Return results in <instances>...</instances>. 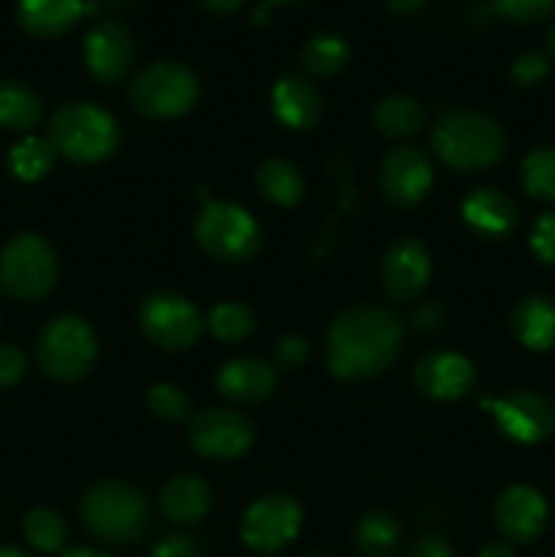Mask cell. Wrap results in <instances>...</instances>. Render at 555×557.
Segmentation results:
<instances>
[{"instance_id": "7402d4cb", "label": "cell", "mask_w": 555, "mask_h": 557, "mask_svg": "<svg viewBox=\"0 0 555 557\" xmlns=\"http://www.w3.org/2000/svg\"><path fill=\"white\" fill-rule=\"evenodd\" d=\"M511 332L531 351L555 348V299L544 294L520 299L511 310Z\"/></svg>"}, {"instance_id": "e575fe53", "label": "cell", "mask_w": 555, "mask_h": 557, "mask_svg": "<svg viewBox=\"0 0 555 557\" xmlns=\"http://www.w3.org/2000/svg\"><path fill=\"white\" fill-rule=\"evenodd\" d=\"M493 9L511 22H539L553 14L555 0H493Z\"/></svg>"}, {"instance_id": "ac0fdd59", "label": "cell", "mask_w": 555, "mask_h": 557, "mask_svg": "<svg viewBox=\"0 0 555 557\" xmlns=\"http://www.w3.org/2000/svg\"><path fill=\"white\" fill-rule=\"evenodd\" d=\"M278 373L270 362L256 357L229 359L215 375V386L226 400L234 403H259L275 392Z\"/></svg>"}, {"instance_id": "8992f818", "label": "cell", "mask_w": 555, "mask_h": 557, "mask_svg": "<svg viewBox=\"0 0 555 557\" xmlns=\"http://www.w3.org/2000/svg\"><path fill=\"white\" fill-rule=\"evenodd\" d=\"M131 103L145 117H180L199 98V79L183 63L156 60L134 74L128 85Z\"/></svg>"}, {"instance_id": "f546056e", "label": "cell", "mask_w": 555, "mask_h": 557, "mask_svg": "<svg viewBox=\"0 0 555 557\" xmlns=\"http://www.w3.org/2000/svg\"><path fill=\"white\" fill-rule=\"evenodd\" d=\"M348 44L337 36H316L299 52V65L313 76H335L346 69Z\"/></svg>"}, {"instance_id": "d6986e66", "label": "cell", "mask_w": 555, "mask_h": 557, "mask_svg": "<svg viewBox=\"0 0 555 557\" xmlns=\"http://www.w3.org/2000/svg\"><path fill=\"white\" fill-rule=\"evenodd\" d=\"M321 92L299 74H286L272 87V112L288 131H310L321 120Z\"/></svg>"}, {"instance_id": "74e56055", "label": "cell", "mask_w": 555, "mask_h": 557, "mask_svg": "<svg viewBox=\"0 0 555 557\" xmlns=\"http://www.w3.org/2000/svg\"><path fill=\"white\" fill-rule=\"evenodd\" d=\"M27 373V357L22 348L11 346V343H0V389H9L22 381Z\"/></svg>"}, {"instance_id": "603a6c76", "label": "cell", "mask_w": 555, "mask_h": 557, "mask_svg": "<svg viewBox=\"0 0 555 557\" xmlns=\"http://www.w3.org/2000/svg\"><path fill=\"white\" fill-rule=\"evenodd\" d=\"M212 506V490L199 476H177L161 490V511L174 525L205 520Z\"/></svg>"}, {"instance_id": "60d3db41", "label": "cell", "mask_w": 555, "mask_h": 557, "mask_svg": "<svg viewBox=\"0 0 555 557\" xmlns=\"http://www.w3.org/2000/svg\"><path fill=\"white\" fill-rule=\"evenodd\" d=\"M408 557H457L455 549L439 536H422L417 544L411 547Z\"/></svg>"}, {"instance_id": "9a60e30c", "label": "cell", "mask_w": 555, "mask_h": 557, "mask_svg": "<svg viewBox=\"0 0 555 557\" xmlns=\"http://www.w3.org/2000/svg\"><path fill=\"white\" fill-rule=\"evenodd\" d=\"M493 522L506 542L528 544L547 528V504L533 487L515 484L495 498Z\"/></svg>"}, {"instance_id": "ab89813d", "label": "cell", "mask_w": 555, "mask_h": 557, "mask_svg": "<svg viewBox=\"0 0 555 557\" xmlns=\"http://www.w3.org/2000/svg\"><path fill=\"white\" fill-rule=\"evenodd\" d=\"M411 324L417 326V330H422V332L439 330V326L444 324V308H441L439 302H424L422 308L414 310Z\"/></svg>"}, {"instance_id": "f907efd6", "label": "cell", "mask_w": 555, "mask_h": 557, "mask_svg": "<svg viewBox=\"0 0 555 557\" xmlns=\"http://www.w3.org/2000/svg\"><path fill=\"white\" fill-rule=\"evenodd\" d=\"M308 557H324V555H308Z\"/></svg>"}, {"instance_id": "ba28073f", "label": "cell", "mask_w": 555, "mask_h": 557, "mask_svg": "<svg viewBox=\"0 0 555 557\" xmlns=\"http://www.w3.org/2000/svg\"><path fill=\"white\" fill-rule=\"evenodd\" d=\"M58 281V259L41 234H16L0 253V288L14 299L47 297Z\"/></svg>"}, {"instance_id": "8fae6325", "label": "cell", "mask_w": 555, "mask_h": 557, "mask_svg": "<svg viewBox=\"0 0 555 557\" xmlns=\"http://www.w3.org/2000/svg\"><path fill=\"white\" fill-rule=\"evenodd\" d=\"M254 424L229 408H205L190 417L188 444L205 460H234L254 444Z\"/></svg>"}, {"instance_id": "ee69618b", "label": "cell", "mask_w": 555, "mask_h": 557, "mask_svg": "<svg viewBox=\"0 0 555 557\" xmlns=\"http://www.w3.org/2000/svg\"><path fill=\"white\" fill-rule=\"evenodd\" d=\"M384 3L390 5V9L395 11V14H411V11L422 9V5L428 3V0H384Z\"/></svg>"}, {"instance_id": "bcb514c9", "label": "cell", "mask_w": 555, "mask_h": 557, "mask_svg": "<svg viewBox=\"0 0 555 557\" xmlns=\"http://www.w3.org/2000/svg\"><path fill=\"white\" fill-rule=\"evenodd\" d=\"M0 557H33L25 549H16V547H0Z\"/></svg>"}, {"instance_id": "3957f363", "label": "cell", "mask_w": 555, "mask_h": 557, "mask_svg": "<svg viewBox=\"0 0 555 557\" xmlns=\"http://www.w3.org/2000/svg\"><path fill=\"white\" fill-rule=\"evenodd\" d=\"M82 522L96 539L109 544H134L150 528V504L125 482H96L79 504Z\"/></svg>"}, {"instance_id": "7a4b0ae2", "label": "cell", "mask_w": 555, "mask_h": 557, "mask_svg": "<svg viewBox=\"0 0 555 557\" xmlns=\"http://www.w3.org/2000/svg\"><path fill=\"white\" fill-rule=\"evenodd\" d=\"M433 150L457 172H482L504 158L506 134L490 114L455 109L435 120Z\"/></svg>"}, {"instance_id": "8d00e7d4", "label": "cell", "mask_w": 555, "mask_h": 557, "mask_svg": "<svg viewBox=\"0 0 555 557\" xmlns=\"http://www.w3.org/2000/svg\"><path fill=\"white\" fill-rule=\"evenodd\" d=\"M531 250L544 264H555V212H544L531 228Z\"/></svg>"}, {"instance_id": "ffe728a7", "label": "cell", "mask_w": 555, "mask_h": 557, "mask_svg": "<svg viewBox=\"0 0 555 557\" xmlns=\"http://www.w3.org/2000/svg\"><path fill=\"white\" fill-rule=\"evenodd\" d=\"M462 221L482 237H506L515 232L520 212L506 194L495 188H479L462 201Z\"/></svg>"}, {"instance_id": "9c48e42d", "label": "cell", "mask_w": 555, "mask_h": 557, "mask_svg": "<svg viewBox=\"0 0 555 557\" xmlns=\"http://www.w3.org/2000/svg\"><path fill=\"white\" fill-rule=\"evenodd\" d=\"M139 326L152 346L163 351H185L196 346L205 321L190 299L172 292H158L141 302Z\"/></svg>"}, {"instance_id": "7c38bea8", "label": "cell", "mask_w": 555, "mask_h": 557, "mask_svg": "<svg viewBox=\"0 0 555 557\" xmlns=\"http://www.w3.org/2000/svg\"><path fill=\"white\" fill-rule=\"evenodd\" d=\"M501 433L517 444H542L555 433V403L531 389H515L490 403Z\"/></svg>"}, {"instance_id": "836d02e7", "label": "cell", "mask_w": 555, "mask_h": 557, "mask_svg": "<svg viewBox=\"0 0 555 557\" xmlns=\"http://www.w3.org/2000/svg\"><path fill=\"white\" fill-rule=\"evenodd\" d=\"M547 74H550L547 54L536 52V49H528V52L517 54L515 63H511V82L520 87H536L539 82L547 79Z\"/></svg>"}, {"instance_id": "b9f144b4", "label": "cell", "mask_w": 555, "mask_h": 557, "mask_svg": "<svg viewBox=\"0 0 555 557\" xmlns=\"http://www.w3.org/2000/svg\"><path fill=\"white\" fill-rule=\"evenodd\" d=\"M243 3L245 0H199L201 9L210 11V14H232V11H237Z\"/></svg>"}, {"instance_id": "5b68a950", "label": "cell", "mask_w": 555, "mask_h": 557, "mask_svg": "<svg viewBox=\"0 0 555 557\" xmlns=\"http://www.w3.org/2000/svg\"><path fill=\"white\" fill-rule=\"evenodd\" d=\"M98 357L96 332L79 315H54L36 337V362L52 381H79Z\"/></svg>"}, {"instance_id": "7dc6e473", "label": "cell", "mask_w": 555, "mask_h": 557, "mask_svg": "<svg viewBox=\"0 0 555 557\" xmlns=\"http://www.w3.org/2000/svg\"><path fill=\"white\" fill-rule=\"evenodd\" d=\"M547 49H550V54L555 58V25L550 27V33H547Z\"/></svg>"}, {"instance_id": "7bdbcfd3", "label": "cell", "mask_w": 555, "mask_h": 557, "mask_svg": "<svg viewBox=\"0 0 555 557\" xmlns=\"http://www.w3.org/2000/svg\"><path fill=\"white\" fill-rule=\"evenodd\" d=\"M479 557H517V553H515V549H511V544L490 542V544H484L482 553H479Z\"/></svg>"}, {"instance_id": "4dcf8cb0", "label": "cell", "mask_w": 555, "mask_h": 557, "mask_svg": "<svg viewBox=\"0 0 555 557\" xmlns=\"http://www.w3.org/2000/svg\"><path fill=\"white\" fill-rule=\"evenodd\" d=\"M207 326L223 343H243L254 335L256 313L243 302H221L207 313Z\"/></svg>"}, {"instance_id": "f1b7e54d", "label": "cell", "mask_w": 555, "mask_h": 557, "mask_svg": "<svg viewBox=\"0 0 555 557\" xmlns=\"http://www.w3.org/2000/svg\"><path fill=\"white\" fill-rule=\"evenodd\" d=\"M58 150L41 136H25L9 150V169L22 183H36L52 169Z\"/></svg>"}, {"instance_id": "83f0119b", "label": "cell", "mask_w": 555, "mask_h": 557, "mask_svg": "<svg viewBox=\"0 0 555 557\" xmlns=\"http://www.w3.org/2000/svg\"><path fill=\"white\" fill-rule=\"evenodd\" d=\"M22 533H25L27 544L38 553H60L69 542V525L60 511L49 509V506H38L30 509L22 520Z\"/></svg>"}, {"instance_id": "d6a6232c", "label": "cell", "mask_w": 555, "mask_h": 557, "mask_svg": "<svg viewBox=\"0 0 555 557\" xmlns=\"http://www.w3.org/2000/svg\"><path fill=\"white\" fill-rule=\"evenodd\" d=\"M145 403L152 417L163 419V422H180V419L190 417V397L177 384L150 386Z\"/></svg>"}, {"instance_id": "d590c367", "label": "cell", "mask_w": 555, "mask_h": 557, "mask_svg": "<svg viewBox=\"0 0 555 557\" xmlns=\"http://www.w3.org/2000/svg\"><path fill=\"white\" fill-rule=\"evenodd\" d=\"M310 346L305 337L286 335L275 343L272 348V368L275 370H297L308 362Z\"/></svg>"}, {"instance_id": "4316f807", "label": "cell", "mask_w": 555, "mask_h": 557, "mask_svg": "<svg viewBox=\"0 0 555 557\" xmlns=\"http://www.w3.org/2000/svg\"><path fill=\"white\" fill-rule=\"evenodd\" d=\"M354 542L365 557H390L400 544V522L390 511H368L357 522Z\"/></svg>"}, {"instance_id": "44dd1931", "label": "cell", "mask_w": 555, "mask_h": 557, "mask_svg": "<svg viewBox=\"0 0 555 557\" xmlns=\"http://www.w3.org/2000/svg\"><path fill=\"white\" fill-rule=\"evenodd\" d=\"M90 11L85 0H20L16 22L22 30L38 38H54L69 33Z\"/></svg>"}, {"instance_id": "c3c4849f", "label": "cell", "mask_w": 555, "mask_h": 557, "mask_svg": "<svg viewBox=\"0 0 555 557\" xmlns=\"http://www.w3.org/2000/svg\"><path fill=\"white\" fill-rule=\"evenodd\" d=\"M267 20V5H259V11H254V22H264Z\"/></svg>"}, {"instance_id": "e0dca14e", "label": "cell", "mask_w": 555, "mask_h": 557, "mask_svg": "<svg viewBox=\"0 0 555 557\" xmlns=\"http://www.w3.org/2000/svg\"><path fill=\"white\" fill-rule=\"evenodd\" d=\"M134 63V41L120 22H101L85 38V65L92 79L114 85Z\"/></svg>"}, {"instance_id": "f6af8a7d", "label": "cell", "mask_w": 555, "mask_h": 557, "mask_svg": "<svg viewBox=\"0 0 555 557\" xmlns=\"http://www.w3.org/2000/svg\"><path fill=\"white\" fill-rule=\"evenodd\" d=\"M60 557H109V555L98 553V549H90V547H76V549H69V553H63Z\"/></svg>"}, {"instance_id": "52a82bcc", "label": "cell", "mask_w": 555, "mask_h": 557, "mask_svg": "<svg viewBox=\"0 0 555 557\" xmlns=\"http://www.w3.org/2000/svg\"><path fill=\"white\" fill-rule=\"evenodd\" d=\"M196 243L223 264H243L254 259L261 245L259 223L250 218L248 210L229 201H210L196 218Z\"/></svg>"}, {"instance_id": "1f68e13d", "label": "cell", "mask_w": 555, "mask_h": 557, "mask_svg": "<svg viewBox=\"0 0 555 557\" xmlns=\"http://www.w3.org/2000/svg\"><path fill=\"white\" fill-rule=\"evenodd\" d=\"M522 188L528 196L539 201H555V150L553 147H539L528 152L520 169Z\"/></svg>"}, {"instance_id": "d4e9b609", "label": "cell", "mask_w": 555, "mask_h": 557, "mask_svg": "<svg viewBox=\"0 0 555 557\" xmlns=\"http://www.w3.org/2000/svg\"><path fill=\"white\" fill-rule=\"evenodd\" d=\"M373 128L386 139H408L424 128V109L408 96H386L375 103Z\"/></svg>"}, {"instance_id": "277c9868", "label": "cell", "mask_w": 555, "mask_h": 557, "mask_svg": "<svg viewBox=\"0 0 555 557\" xmlns=\"http://www.w3.org/2000/svg\"><path fill=\"white\" fill-rule=\"evenodd\" d=\"M49 141L74 163H98L114 152L120 141L118 123L96 103L74 101L60 107L49 120Z\"/></svg>"}, {"instance_id": "4fadbf2b", "label": "cell", "mask_w": 555, "mask_h": 557, "mask_svg": "<svg viewBox=\"0 0 555 557\" xmlns=\"http://www.w3.org/2000/svg\"><path fill=\"white\" fill-rule=\"evenodd\" d=\"M379 185L395 207H414L433 185V163L419 147H395L384 156Z\"/></svg>"}, {"instance_id": "5bb4252c", "label": "cell", "mask_w": 555, "mask_h": 557, "mask_svg": "<svg viewBox=\"0 0 555 557\" xmlns=\"http://www.w3.org/2000/svg\"><path fill=\"white\" fill-rule=\"evenodd\" d=\"M430 272L428 248L419 239L403 237L392 243L381 259V286L395 302H408L424 292Z\"/></svg>"}, {"instance_id": "6da1fadb", "label": "cell", "mask_w": 555, "mask_h": 557, "mask_svg": "<svg viewBox=\"0 0 555 557\" xmlns=\"http://www.w3.org/2000/svg\"><path fill=\"white\" fill-rule=\"evenodd\" d=\"M403 346V321L381 305L343 310L326 330V364L341 381H368L384 373Z\"/></svg>"}, {"instance_id": "2e32d148", "label": "cell", "mask_w": 555, "mask_h": 557, "mask_svg": "<svg viewBox=\"0 0 555 557\" xmlns=\"http://www.w3.org/2000/svg\"><path fill=\"white\" fill-rule=\"evenodd\" d=\"M477 381L471 359L452 351H433L422 357L414 368V386L422 397L430 400H457L468 395Z\"/></svg>"}, {"instance_id": "30bf717a", "label": "cell", "mask_w": 555, "mask_h": 557, "mask_svg": "<svg viewBox=\"0 0 555 557\" xmlns=\"http://www.w3.org/2000/svg\"><path fill=\"white\" fill-rule=\"evenodd\" d=\"M303 525V509L297 500L286 493H270L256 498L245 509L243 522H239V536L245 547L261 555H275L294 542Z\"/></svg>"}, {"instance_id": "cb8c5ba5", "label": "cell", "mask_w": 555, "mask_h": 557, "mask_svg": "<svg viewBox=\"0 0 555 557\" xmlns=\"http://www.w3.org/2000/svg\"><path fill=\"white\" fill-rule=\"evenodd\" d=\"M256 188L267 201L278 207H294L305 194V180L299 169L286 158H267L256 169Z\"/></svg>"}, {"instance_id": "484cf974", "label": "cell", "mask_w": 555, "mask_h": 557, "mask_svg": "<svg viewBox=\"0 0 555 557\" xmlns=\"http://www.w3.org/2000/svg\"><path fill=\"white\" fill-rule=\"evenodd\" d=\"M41 120V98L25 82H0V125L14 134H27Z\"/></svg>"}, {"instance_id": "f35d334b", "label": "cell", "mask_w": 555, "mask_h": 557, "mask_svg": "<svg viewBox=\"0 0 555 557\" xmlns=\"http://www.w3.org/2000/svg\"><path fill=\"white\" fill-rule=\"evenodd\" d=\"M152 557H201L196 539L185 536V533H174V536L161 539L152 547Z\"/></svg>"}, {"instance_id": "681fc988", "label": "cell", "mask_w": 555, "mask_h": 557, "mask_svg": "<svg viewBox=\"0 0 555 557\" xmlns=\"http://www.w3.org/2000/svg\"><path fill=\"white\" fill-rule=\"evenodd\" d=\"M267 5H288V3H297V0H264Z\"/></svg>"}]
</instances>
